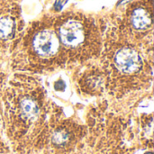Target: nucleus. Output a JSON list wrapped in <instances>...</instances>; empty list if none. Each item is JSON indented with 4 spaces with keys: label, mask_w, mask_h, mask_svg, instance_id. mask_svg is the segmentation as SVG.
<instances>
[{
    "label": "nucleus",
    "mask_w": 154,
    "mask_h": 154,
    "mask_svg": "<svg viewBox=\"0 0 154 154\" xmlns=\"http://www.w3.org/2000/svg\"><path fill=\"white\" fill-rule=\"evenodd\" d=\"M61 42L68 47H76L84 40L83 25L75 20L65 22L59 30Z\"/></svg>",
    "instance_id": "nucleus-1"
},
{
    "label": "nucleus",
    "mask_w": 154,
    "mask_h": 154,
    "mask_svg": "<svg viewBox=\"0 0 154 154\" xmlns=\"http://www.w3.org/2000/svg\"><path fill=\"white\" fill-rule=\"evenodd\" d=\"M115 62L118 69L124 73L135 72L142 66V59L140 55L130 48L120 50L116 54Z\"/></svg>",
    "instance_id": "nucleus-2"
},
{
    "label": "nucleus",
    "mask_w": 154,
    "mask_h": 154,
    "mask_svg": "<svg viewBox=\"0 0 154 154\" xmlns=\"http://www.w3.org/2000/svg\"><path fill=\"white\" fill-rule=\"evenodd\" d=\"M32 45L39 55L51 56L58 49V40L51 32L42 31L35 35Z\"/></svg>",
    "instance_id": "nucleus-3"
},
{
    "label": "nucleus",
    "mask_w": 154,
    "mask_h": 154,
    "mask_svg": "<svg viewBox=\"0 0 154 154\" xmlns=\"http://www.w3.org/2000/svg\"><path fill=\"white\" fill-rule=\"evenodd\" d=\"M132 23L138 30H144L151 26L152 16L149 12L143 8H137L132 14Z\"/></svg>",
    "instance_id": "nucleus-4"
},
{
    "label": "nucleus",
    "mask_w": 154,
    "mask_h": 154,
    "mask_svg": "<svg viewBox=\"0 0 154 154\" xmlns=\"http://www.w3.org/2000/svg\"><path fill=\"white\" fill-rule=\"evenodd\" d=\"M14 23L9 17H3L0 19V37L2 39H8L14 32Z\"/></svg>",
    "instance_id": "nucleus-5"
},
{
    "label": "nucleus",
    "mask_w": 154,
    "mask_h": 154,
    "mask_svg": "<svg viewBox=\"0 0 154 154\" xmlns=\"http://www.w3.org/2000/svg\"><path fill=\"white\" fill-rule=\"evenodd\" d=\"M21 110L25 118H32L38 113L36 104L31 99H24L21 104Z\"/></svg>",
    "instance_id": "nucleus-6"
},
{
    "label": "nucleus",
    "mask_w": 154,
    "mask_h": 154,
    "mask_svg": "<svg viewBox=\"0 0 154 154\" xmlns=\"http://www.w3.org/2000/svg\"><path fill=\"white\" fill-rule=\"evenodd\" d=\"M69 140V136H68V134L63 132V131H58L56 132L54 134H53V137H52V142L55 143V144H58V145H63L65 144Z\"/></svg>",
    "instance_id": "nucleus-7"
},
{
    "label": "nucleus",
    "mask_w": 154,
    "mask_h": 154,
    "mask_svg": "<svg viewBox=\"0 0 154 154\" xmlns=\"http://www.w3.org/2000/svg\"><path fill=\"white\" fill-rule=\"evenodd\" d=\"M145 154H153L152 152H147V153H145Z\"/></svg>",
    "instance_id": "nucleus-8"
}]
</instances>
